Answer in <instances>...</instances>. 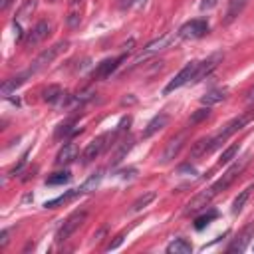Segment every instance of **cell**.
<instances>
[{"label":"cell","mask_w":254,"mask_h":254,"mask_svg":"<svg viewBox=\"0 0 254 254\" xmlns=\"http://www.w3.org/2000/svg\"><path fill=\"white\" fill-rule=\"evenodd\" d=\"M254 189V185H250L248 189H244L236 198H234V202H232V214H238L242 208H244V204H246V200H248V196H250V190Z\"/></svg>","instance_id":"484cf974"},{"label":"cell","mask_w":254,"mask_h":254,"mask_svg":"<svg viewBox=\"0 0 254 254\" xmlns=\"http://www.w3.org/2000/svg\"><path fill=\"white\" fill-rule=\"evenodd\" d=\"M8 244V230H2L0 232V248H4Z\"/></svg>","instance_id":"8d00e7d4"},{"label":"cell","mask_w":254,"mask_h":254,"mask_svg":"<svg viewBox=\"0 0 254 254\" xmlns=\"http://www.w3.org/2000/svg\"><path fill=\"white\" fill-rule=\"evenodd\" d=\"M131 147H133V139L131 137H127L125 141H121V145H119V149L115 151V155L111 157V167H115V165H119L125 157H127V153L131 151Z\"/></svg>","instance_id":"ffe728a7"},{"label":"cell","mask_w":254,"mask_h":254,"mask_svg":"<svg viewBox=\"0 0 254 254\" xmlns=\"http://www.w3.org/2000/svg\"><path fill=\"white\" fill-rule=\"evenodd\" d=\"M87 218V210H75L73 214H69L65 220H64V224L58 228V232H56V242L58 244H62V242H65L81 224H83V220Z\"/></svg>","instance_id":"3957f363"},{"label":"cell","mask_w":254,"mask_h":254,"mask_svg":"<svg viewBox=\"0 0 254 254\" xmlns=\"http://www.w3.org/2000/svg\"><path fill=\"white\" fill-rule=\"evenodd\" d=\"M67 46H69V42L67 40H60V42H56L54 46H50V48H46L34 62H32V65H30V71L32 73H36V71H40V69H44V67H48L60 54H64L65 50H67Z\"/></svg>","instance_id":"6da1fadb"},{"label":"cell","mask_w":254,"mask_h":254,"mask_svg":"<svg viewBox=\"0 0 254 254\" xmlns=\"http://www.w3.org/2000/svg\"><path fill=\"white\" fill-rule=\"evenodd\" d=\"M30 75H32V71L28 69V71H24V73H18L16 77H10V79H6V81L2 83V87H0L2 95H4V97H8V95H10L12 91H16V89H18V87H20V85H22V83H24V81L30 77Z\"/></svg>","instance_id":"5bb4252c"},{"label":"cell","mask_w":254,"mask_h":254,"mask_svg":"<svg viewBox=\"0 0 254 254\" xmlns=\"http://www.w3.org/2000/svg\"><path fill=\"white\" fill-rule=\"evenodd\" d=\"M69 179H71V173H69V171H60V173H54L52 177H48L46 185H50V187H54V185H64V183H67Z\"/></svg>","instance_id":"83f0119b"},{"label":"cell","mask_w":254,"mask_h":254,"mask_svg":"<svg viewBox=\"0 0 254 254\" xmlns=\"http://www.w3.org/2000/svg\"><path fill=\"white\" fill-rule=\"evenodd\" d=\"M12 4V0H0V10H6Z\"/></svg>","instance_id":"74e56055"},{"label":"cell","mask_w":254,"mask_h":254,"mask_svg":"<svg viewBox=\"0 0 254 254\" xmlns=\"http://www.w3.org/2000/svg\"><path fill=\"white\" fill-rule=\"evenodd\" d=\"M254 236V224H248L240 230V234L232 240V244L228 246V252H244L250 244V238Z\"/></svg>","instance_id":"8fae6325"},{"label":"cell","mask_w":254,"mask_h":254,"mask_svg":"<svg viewBox=\"0 0 254 254\" xmlns=\"http://www.w3.org/2000/svg\"><path fill=\"white\" fill-rule=\"evenodd\" d=\"M73 159H77V145L75 143H65L56 155V165H67Z\"/></svg>","instance_id":"2e32d148"},{"label":"cell","mask_w":254,"mask_h":254,"mask_svg":"<svg viewBox=\"0 0 254 254\" xmlns=\"http://www.w3.org/2000/svg\"><path fill=\"white\" fill-rule=\"evenodd\" d=\"M34 8H36V0H26V2H24V6L20 8V12H18V18H20V20L28 18V14H30Z\"/></svg>","instance_id":"d6a6232c"},{"label":"cell","mask_w":254,"mask_h":254,"mask_svg":"<svg viewBox=\"0 0 254 254\" xmlns=\"http://www.w3.org/2000/svg\"><path fill=\"white\" fill-rule=\"evenodd\" d=\"M79 2H81V0H71V8H75V6L79 4Z\"/></svg>","instance_id":"60d3db41"},{"label":"cell","mask_w":254,"mask_h":254,"mask_svg":"<svg viewBox=\"0 0 254 254\" xmlns=\"http://www.w3.org/2000/svg\"><path fill=\"white\" fill-rule=\"evenodd\" d=\"M248 4V0H230L228 2V10H226V22H232Z\"/></svg>","instance_id":"603a6c76"},{"label":"cell","mask_w":254,"mask_h":254,"mask_svg":"<svg viewBox=\"0 0 254 254\" xmlns=\"http://www.w3.org/2000/svg\"><path fill=\"white\" fill-rule=\"evenodd\" d=\"M238 145L234 143V145H230V147H226L224 151H222V155H220V159H218V165H226V163H230L232 159H234V155L238 153Z\"/></svg>","instance_id":"f546056e"},{"label":"cell","mask_w":254,"mask_h":254,"mask_svg":"<svg viewBox=\"0 0 254 254\" xmlns=\"http://www.w3.org/2000/svg\"><path fill=\"white\" fill-rule=\"evenodd\" d=\"M246 101H248V103H250V105H252V103H254V87H252V89H250V91H248V97H246Z\"/></svg>","instance_id":"f35d334b"},{"label":"cell","mask_w":254,"mask_h":254,"mask_svg":"<svg viewBox=\"0 0 254 254\" xmlns=\"http://www.w3.org/2000/svg\"><path fill=\"white\" fill-rule=\"evenodd\" d=\"M212 218H216V212H214V210H210L208 214L198 216V218L194 220V228H196V230H202V228H204V226H206V224H208Z\"/></svg>","instance_id":"1f68e13d"},{"label":"cell","mask_w":254,"mask_h":254,"mask_svg":"<svg viewBox=\"0 0 254 254\" xmlns=\"http://www.w3.org/2000/svg\"><path fill=\"white\" fill-rule=\"evenodd\" d=\"M246 163H248V155H246V157H242L240 161H236L234 165H230V167L226 169V173H224V175H222V177H220V179L210 187V190H212L214 194H218L220 190H226V189L232 185V181L242 173V169L246 167Z\"/></svg>","instance_id":"5b68a950"},{"label":"cell","mask_w":254,"mask_h":254,"mask_svg":"<svg viewBox=\"0 0 254 254\" xmlns=\"http://www.w3.org/2000/svg\"><path fill=\"white\" fill-rule=\"evenodd\" d=\"M145 2H147V0H135V6L141 8V6H145Z\"/></svg>","instance_id":"ab89813d"},{"label":"cell","mask_w":254,"mask_h":254,"mask_svg":"<svg viewBox=\"0 0 254 254\" xmlns=\"http://www.w3.org/2000/svg\"><path fill=\"white\" fill-rule=\"evenodd\" d=\"M222 99H226V89L224 87H216V89H210L208 93H204L202 97H200V101H202V105H216V103H220Z\"/></svg>","instance_id":"d6986e66"},{"label":"cell","mask_w":254,"mask_h":254,"mask_svg":"<svg viewBox=\"0 0 254 254\" xmlns=\"http://www.w3.org/2000/svg\"><path fill=\"white\" fill-rule=\"evenodd\" d=\"M52 34V22H48V20H42V22H38L30 32H28V36H26V40H24V44H26V48H32V46H38L40 42H44L48 36Z\"/></svg>","instance_id":"9c48e42d"},{"label":"cell","mask_w":254,"mask_h":254,"mask_svg":"<svg viewBox=\"0 0 254 254\" xmlns=\"http://www.w3.org/2000/svg\"><path fill=\"white\" fill-rule=\"evenodd\" d=\"M208 32V22L206 20H190L187 24H183L177 32L179 38L183 40H194V38H202Z\"/></svg>","instance_id":"ba28073f"},{"label":"cell","mask_w":254,"mask_h":254,"mask_svg":"<svg viewBox=\"0 0 254 254\" xmlns=\"http://www.w3.org/2000/svg\"><path fill=\"white\" fill-rule=\"evenodd\" d=\"M220 54H214V56H210L208 60H204V62H198V69H196V75H194V79L192 81H198V79H202L204 75H208L216 65H218V62H220Z\"/></svg>","instance_id":"e0dca14e"},{"label":"cell","mask_w":254,"mask_h":254,"mask_svg":"<svg viewBox=\"0 0 254 254\" xmlns=\"http://www.w3.org/2000/svg\"><path fill=\"white\" fill-rule=\"evenodd\" d=\"M212 196H214V192H212L210 189H206V190L198 192L196 196H192V198L187 202L185 212H187V214H190V212H198V210H202L204 206H208V202L212 200Z\"/></svg>","instance_id":"4fadbf2b"},{"label":"cell","mask_w":254,"mask_h":254,"mask_svg":"<svg viewBox=\"0 0 254 254\" xmlns=\"http://www.w3.org/2000/svg\"><path fill=\"white\" fill-rule=\"evenodd\" d=\"M62 95H64V89H62L60 85H56V83L48 85V87L42 91V99L48 101V103H58Z\"/></svg>","instance_id":"7402d4cb"},{"label":"cell","mask_w":254,"mask_h":254,"mask_svg":"<svg viewBox=\"0 0 254 254\" xmlns=\"http://www.w3.org/2000/svg\"><path fill=\"white\" fill-rule=\"evenodd\" d=\"M167 123H169V115H167V113H159V115H155V117L147 123V127L143 129V137L147 139V137L155 135L157 131H161L163 127H167Z\"/></svg>","instance_id":"9a60e30c"},{"label":"cell","mask_w":254,"mask_h":254,"mask_svg":"<svg viewBox=\"0 0 254 254\" xmlns=\"http://www.w3.org/2000/svg\"><path fill=\"white\" fill-rule=\"evenodd\" d=\"M196 69H198V62H189L185 67H181L179 69V73L165 85V93H171V91H175V89H179V87H183V85H187L190 79H194V75H196Z\"/></svg>","instance_id":"8992f818"},{"label":"cell","mask_w":254,"mask_h":254,"mask_svg":"<svg viewBox=\"0 0 254 254\" xmlns=\"http://www.w3.org/2000/svg\"><path fill=\"white\" fill-rule=\"evenodd\" d=\"M190 250H192V246H190V242L185 240V238H175V240L167 246V252H169V254H189Z\"/></svg>","instance_id":"44dd1931"},{"label":"cell","mask_w":254,"mask_h":254,"mask_svg":"<svg viewBox=\"0 0 254 254\" xmlns=\"http://www.w3.org/2000/svg\"><path fill=\"white\" fill-rule=\"evenodd\" d=\"M125 58H127V56H125V54H121V56H117V58H107V60H103L101 64H97V67H95V69H93V73H91V75H93V79L109 77Z\"/></svg>","instance_id":"30bf717a"},{"label":"cell","mask_w":254,"mask_h":254,"mask_svg":"<svg viewBox=\"0 0 254 254\" xmlns=\"http://www.w3.org/2000/svg\"><path fill=\"white\" fill-rule=\"evenodd\" d=\"M77 131H81L79 127H73V121H65V123H60L58 129H56V139H62V137H69V135H75Z\"/></svg>","instance_id":"d4e9b609"},{"label":"cell","mask_w":254,"mask_h":254,"mask_svg":"<svg viewBox=\"0 0 254 254\" xmlns=\"http://www.w3.org/2000/svg\"><path fill=\"white\" fill-rule=\"evenodd\" d=\"M101 179H103V171H97V173H93V175H89L77 189H75V192L77 194H85V192H91V190H95L97 187H99V183H101Z\"/></svg>","instance_id":"ac0fdd59"},{"label":"cell","mask_w":254,"mask_h":254,"mask_svg":"<svg viewBox=\"0 0 254 254\" xmlns=\"http://www.w3.org/2000/svg\"><path fill=\"white\" fill-rule=\"evenodd\" d=\"M210 115V107L208 105H204V107H200V109H196L190 117H189V125H196V123H200V121H204L206 117Z\"/></svg>","instance_id":"f1b7e54d"},{"label":"cell","mask_w":254,"mask_h":254,"mask_svg":"<svg viewBox=\"0 0 254 254\" xmlns=\"http://www.w3.org/2000/svg\"><path fill=\"white\" fill-rule=\"evenodd\" d=\"M121 242H123V234H119V236H115V240L107 244V250H115V248H119V246H121Z\"/></svg>","instance_id":"e575fe53"},{"label":"cell","mask_w":254,"mask_h":254,"mask_svg":"<svg viewBox=\"0 0 254 254\" xmlns=\"http://www.w3.org/2000/svg\"><path fill=\"white\" fill-rule=\"evenodd\" d=\"M204 153H208V139L196 141V143L192 145V149H190V155H192V157H198V155H204Z\"/></svg>","instance_id":"4dcf8cb0"},{"label":"cell","mask_w":254,"mask_h":254,"mask_svg":"<svg viewBox=\"0 0 254 254\" xmlns=\"http://www.w3.org/2000/svg\"><path fill=\"white\" fill-rule=\"evenodd\" d=\"M73 196H77L75 189H71V190H67L65 194H60V196H56V198H52V200H46L44 206H46V208H56L58 204H62V202H65V200H69V198H73Z\"/></svg>","instance_id":"4316f807"},{"label":"cell","mask_w":254,"mask_h":254,"mask_svg":"<svg viewBox=\"0 0 254 254\" xmlns=\"http://www.w3.org/2000/svg\"><path fill=\"white\" fill-rule=\"evenodd\" d=\"M248 121H250V115H240V117L232 119L230 123H226V125H224V129H222L220 133H216L214 137H210V139H208V153H210V151H214V149H218V147H220V145H222L230 135H234L236 131H240Z\"/></svg>","instance_id":"7a4b0ae2"},{"label":"cell","mask_w":254,"mask_h":254,"mask_svg":"<svg viewBox=\"0 0 254 254\" xmlns=\"http://www.w3.org/2000/svg\"><path fill=\"white\" fill-rule=\"evenodd\" d=\"M185 141H187V133L183 131V133H179L177 137H173L169 143H167V147H165V151H163V163H169V161H173L177 155H179V151L183 149V145H185Z\"/></svg>","instance_id":"7c38bea8"},{"label":"cell","mask_w":254,"mask_h":254,"mask_svg":"<svg viewBox=\"0 0 254 254\" xmlns=\"http://www.w3.org/2000/svg\"><path fill=\"white\" fill-rule=\"evenodd\" d=\"M48 2H56V0H48Z\"/></svg>","instance_id":"b9f144b4"},{"label":"cell","mask_w":254,"mask_h":254,"mask_svg":"<svg viewBox=\"0 0 254 254\" xmlns=\"http://www.w3.org/2000/svg\"><path fill=\"white\" fill-rule=\"evenodd\" d=\"M79 22H81V16H79V12H77L75 8H71V12L67 14V26L75 28V26H77Z\"/></svg>","instance_id":"836d02e7"},{"label":"cell","mask_w":254,"mask_h":254,"mask_svg":"<svg viewBox=\"0 0 254 254\" xmlns=\"http://www.w3.org/2000/svg\"><path fill=\"white\" fill-rule=\"evenodd\" d=\"M218 4V0H202L200 2V10H210V8H214Z\"/></svg>","instance_id":"d590c367"},{"label":"cell","mask_w":254,"mask_h":254,"mask_svg":"<svg viewBox=\"0 0 254 254\" xmlns=\"http://www.w3.org/2000/svg\"><path fill=\"white\" fill-rule=\"evenodd\" d=\"M175 40V32H167V34H163L161 38H157V40H153V42H149L145 48H143V52L133 60V65H137V64H141L143 60H147L149 56H153V54H157V52H161V50H165L171 42Z\"/></svg>","instance_id":"52a82bcc"},{"label":"cell","mask_w":254,"mask_h":254,"mask_svg":"<svg viewBox=\"0 0 254 254\" xmlns=\"http://www.w3.org/2000/svg\"><path fill=\"white\" fill-rule=\"evenodd\" d=\"M155 196H157V194H155L153 190H149V192L141 194V196H139V198H137V200L131 204V210H133V212H139V210H143L145 206H149V204L155 200Z\"/></svg>","instance_id":"cb8c5ba5"},{"label":"cell","mask_w":254,"mask_h":254,"mask_svg":"<svg viewBox=\"0 0 254 254\" xmlns=\"http://www.w3.org/2000/svg\"><path fill=\"white\" fill-rule=\"evenodd\" d=\"M115 137H117V133L113 131V133H103V135L91 139V141L87 143V147L83 149V153H81V163L87 165V163H91L93 159H97V157L105 151V147L109 145L107 141H111V139H115Z\"/></svg>","instance_id":"277c9868"}]
</instances>
